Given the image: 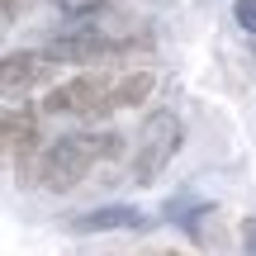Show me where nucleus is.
I'll return each instance as SVG.
<instances>
[{
  "label": "nucleus",
  "mask_w": 256,
  "mask_h": 256,
  "mask_svg": "<svg viewBox=\"0 0 256 256\" xmlns=\"http://www.w3.org/2000/svg\"><path fill=\"white\" fill-rule=\"evenodd\" d=\"M104 100H110V81L104 76H72V81L48 90L43 110L48 114H90V119H100Z\"/></svg>",
  "instance_id": "nucleus-4"
},
{
  "label": "nucleus",
  "mask_w": 256,
  "mask_h": 256,
  "mask_svg": "<svg viewBox=\"0 0 256 256\" xmlns=\"http://www.w3.org/2000/svg\"><path fill=\"white\" fill-rule=\"evenodd\" d=\"M147 214L128 209V204H100L90 214H76L72 218V232H114V228H142Z\"/></svg>",
  "instance_id": "nucleus-7"
},
{
  "label": "nucleus",
  "mask_w": 256,
  "mask_h": 256,
  "mask_svg": "<svg viewBox=\"0 0 256 256\" xmlns=\"http://www.w3.org/2000/svg\"><path fill=\"white\" fill-rule=\"evenodd\" d=\"M156 256H180V252H156Z\"/></svg>",
  "instance_id": "nucleus-12"
},
{
  "label": "nucleus",
  "mask_w": 256,
  "mask_h": 256,
  "mask_svg": "<svg viewBox=\"0 0 256 256\" xmlns=\"http://www.w3.org/2000/svg\"><path fill=\"white\" fill-rule=\"evenodd\" d=\"M0 138H5V152L19 156V176H34V185H38V166H34L38 114H34V104H10L0 114Z\"/></svg>",
  "instance_id": "nucleus-5"
},
{
  "label": "nucleus",
  "mask_w": 256,
  "mask_h": 256,
  "mask_svg": "<svg viewBox=\"0 0 256 256\" xmlns=\"http://www.w3.org/2000/svg\"><path fill=\"white\" fill-rule=\"evenodd\" d=\"M152 86H156V76H152V72H128V76H119V81L110 86L104 114H110V110H128V104H142L147 95H152Z\"/></svg>",
  "instance_id": "nucleus-8"
},
{
  "label": "nucleus",
  "mask_w": 256,
  "mask_h": 256,
  "mask_svg": "<svg viewBox=\"0 0 256 256\" xmlns=\"http://www.w3.org/2000/svg\"><path fill=\"white\" fill-rule=\"evenodd\" d=\"M180 119L171 110H152L138 128V152H133V185H152L180 152Z\"/></svg>",
  "instance_id": "nucleus-1"
},
{
  "label": "nucleus",
  "mask_w": 256,
  "mask_h": 256,
  "mask_svg": "<svg viewBox=\"0 0 256 256\" xmlns=\"http://www.w3.org/2000/svg\"><path fill=\"white\" fill-rule=\"evenodd\" d=\"M133 48L138 38H110L104 28H72V34L48 43V57L52 62H110V57H124Z\"/></svg>",
  "instance_id": "nucleus-3"
},
{
  "label": "nucleus",
  "mask_w": 256,
  "mask_h": 256,
  "mask_svg": "<svg viewBox=\"0 0 256 256\" xmlns=\"http://www.w3.org/2000/svg\"><path fill=\"white\" fill-rule=\"evenodd\" d=\"M232 19H238V28L256 34V0H238V5H232Z\"/></svg>",
  "instance_id": "nucleus-10"
},
{
  "label": "nucleus",
  "mask_w": 256,
  "mask_h": 256,
  "mask_svg": "<svg viewBox=\"0 0 256 256\" xmlns=\"http://www.w3.org/2000/svg\"><path fill=\"white\" fill-rule=\"evenodd\" d=\"M48 72H52V57L48 52H10L0 62V86H5V95H19L28 86L48 81Z\"/></svg>",
  "instance_id": "nucleus-6"
},
{
  "label": "nucleus",
  "mask_w": 256,
  "mask_h": 256,
  "mask_svg": "<svg viewBox=\"0 0 256 256\" xmlns=\"http://www.w3.org/2000/svg\"><path fill=\"white\" fill-rule=\"evenodd\" d=\"M90 162H95V156H90V147H86L81 133L57 138V142L38 156V185L52 190V194H62V190H72V185L90 171Z\"/></svg>",
  "instance_id": "nucleus-2"
},
{
  "label": "nucleus",
  "mask_w": 256,
  "mask_h": 256,
  "mask_svg": "<svg viewBox=\"0 0 256 256\" xmlns=\"http://www.w3.org/2000/svg\"><path fill=\"white\" fill-rule=\"evenodd\" d=\"M19 19V0H5V24H14Z\"/></svg>",
  "instance_id": "nucleus-11"
},
{
  "label": "nucleus",
  "mask_w": 256,
  "mask_h": 256,
  "mask_svg": "<svg viewBox=\"0 0 256 256\" xmlns=\"http://www.w3.org/2000/svg\"><path fill=\"white\" fill-rule=\"evenodd\" d=\"M81 138H86V147H90L95 162H100V156H104V162H114V156L124 152V138L119 133H81Z\"/></svg>",
  "instance_id": "nucleus-9"
}]
</instances>
